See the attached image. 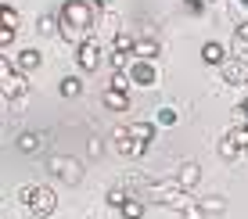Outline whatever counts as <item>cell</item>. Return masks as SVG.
<instances>
[{
	"instance_id": "obj_1",
	"label": "cell",
	"mask_w": 248,
	"mask_h": 219,
	"mask_svg": "<svg viewBox=\"0 0 248 219\" xmlns=\"http://www.w3.org/2000/svg\"><path fill=\"white\" fill-rule=\"evenodd\" d=\"M148 201L151 205H169V208H176V212H184L194 198H191V190H184L176 180H155V183H148Z\"/></svg>"
},
{
	"instance_id": "obj_2",
	"label": "cell",
	"mask_w": 248,
	"mask_h": 219,
	"mask_svg": "<svg viewBox=\"0 0 248 219\" xmlns=\"http://www.w3.org/2000/svg\"><path fill=\"white\" fill-rule=\"evenodd\" d=\"M62 22L76 25V29H83V32H90L93 25H101V11L90 4V0H65V7H62Z\"/></svg>"
},
{
	"instance_id": "obj_3",
	"label": "cell",
	"mask_w": 248,
	"mask_h": 219,
	"mask_svg": "<svg viewBox=\"0 0 248 219\" xmlns=\"http://www.w3.org/2000/svg\"><path fill=\"white\" fill-rule=\"evenodd\" d=\"M0 90H4V101H25V94H29V83H25V72H18L11 61H0Z\"/></svg>"
},
{
	"instance_id": "obj_4",
	"label": "cell",
	"mask_w": 248,
	"mask_h": 219,
	"mask_svg": "<svg viewBox=\"0 0 248 219\" xmlns=\"http://www.w3.org/2000/svg\"><path fill=\"white\" fill-rule=\"evenodd\" d=\"M47 173L58 176L62 183H68V187H79L83 183V162L72 155H50L47 158Z\"/></svg>"
},
{
	"instance_id": "obj_5",
	"label": "cell",
	"mask_w": 248,
	"mask_h": 219,
	"mask_svg": "<svg viewBox=\"0 0 248 219\" xmlns=\"http://www.w3.org/2000/svg\"><path fill=\"white\" fill-rule=\"evenodd\" d=\"M101 61H105V50H101L97 40L87 36L79 47H76V69H79V72H97Z\"/></svg>"
},
{
	"instance_id": "obj_6",
	"label": "cell",
	"mask_w": 248,
	"mask_h": 219,
	"mask_svg": "<svg viewBox=\"0 0 248 219\" xmlns=\"http://www.w3.org/2000/svg\"><path fill=\"white\" fill-rule=\"evenodd\" d=\"M126 72H130L133 87H155V83H158V69H155V61H144V58H133Z\"/></svg>"
},
{
	"instance_id": "obj_7",
	"label": "cell",
	"mask_w": 248,
	"mask_h": 219,
	"mask_svg": "<svg viewBox=\"0 0 248 219\" xmlns=\"http://www.w3.org/2000/svg\"><path fill=\"white\" fill-rule=\"evenodd\" d=\"M54 208H58V194L50 187H40L36 198H32V205H29V212L40 216V219H47V216H54Z\"/></svg>"
},
{
	"instance_id": "obj_8",
	"label": "cell",
	"mask_w": 248,
	"mask_h": 219,
	"mask_svg": "<svg viewBox=\"0 0 248 219\" xmlns=\"http://www.w3.org/2000/svg\"><path fill=\"white\" fill-rule=\"evenodd\" d=\"M219 75H223V83H230V87H237V83H248V61H241V58L230 54L223 61V69H219Z\"/></svg>"
},
{
	"instance_id": "obj_9",
	"label": "cell",
	"mask_w": 248,
	"mask_h": 219,
	"mask_svg": "<svg viewBox=\"0 0 248 219\" xmlns=\"http://www.w3.org/2000/svg\"><path fill=\"white\" fill-rule=\"evenodd\" d=\"M15 147L22 151V155H40V151L47 147V137L40 130H25V133H18V140H15Z\"/></svg>"
},
{
	"instance_id": "obj_10",
	"label": "cell",
	"mask_w": 248,
	"mask_h": 219,
	"mask_svg": "<svg viewBox=\"0 0 248 219\" xmlns=\"http://www.w3.org/2000/svg\"><path fill=\"white\" fill-rule=\"evenodd\" d=\"M162 54V47H158V40H155V32H144V36H137V47H133V58H144V61H155V58Z\"/></svg>"
},
{
	"instance_id": "obj_11",
	"label": "cell",
	"mask_w": 248,
	"mask_h": 219,
	"mask_svg": "<svg viewBox=\"0 0 248 219\" xmlns=\"http://www.w3.org/2000/svg\"><path fill=\"white\" fill-rule=\"evenodd\" d=\"M44 65V54H40L36 47H22L18 54H15V69L18 72H32V69H40Z\"/></svg>"
},
{
	"instance_id": "obj_12",
	"label": "cell",
	"mask_w": 248,
	"mask_h": 219,
	"mask_svg": "<svg viewBox=\"0 0 248 219\" xmlns=\"http://www.w3.org/2000/svg\"><path fill=\"white\" fill-rule=\"evenodd\" d=\"M112 151L123 158H133V137H130V126H115L112 133Z\"/></svg>"
},
{
	"instance_id": "obj_13",
	"label": "cell",
	"mask_w": 248,
	"mask_h": 219,
	"mask_svg": "<svg viewBox=\"0 0 248 219\" xmlns=\"http://www.w3.org/2000/svg\"><path fill=\"white\" fill-rule=\"evenodd\" d=\"M173 180H176V183H180V187H184V190H191V187H198V180H202V165H198V162H184V165H180V173H176V176H173Z\"/></svg>"
},
{
	"instance_id": "obj_14",
	"label": "cell",
	"mask_w": 248,
	"mask_h": 219,
	"mask_svg": "<svg viewBox=\"0 0 248 219\" xmlns=\"http://www.w3.org/2000/svg\"><path fill=\"white\" fill-rule=\"evenodd\" d=\"M227 58H230V54H227V47H223V44H216V40H209V44L202 47V61H205V65H216V69H223Z\"/></svg>"
},
{
	"instance_id": "obj_15",
	"label": "cell",
	"mask_w": 248,
	"mask_h": 219,
	"mask_svg": "<svg viewBox=\"0 0 248 219\" xmlns=\"http://www.w3.org/2000/svg\"><path fill=\"white\" fill-rule=\"evenodd\" d=\"M58 94L68 97V101L79 97L83 94V79H79V75H62V79H58Z\"/></svg>"
},
{
	"instance_id": "obj_16",
	"label": "cell",
	"mask_w": 248,
	"mask_h": 219,
	"mask_svg": "<svg viewBox=\"0 0 248 219\" xmlns=\"http://www.w3.org/2000/svg\"><path fill=\"white\" fill-rule=\"evenodd\" d=\"M101 101H105V108H112V112H126V108H130V94L112 90V87L105 90V97H101Z\"/></svg>"
},
{
	"instance_id": "obj_17",
	"label": "cell",
	"mask_w": 248,
	"mask_h": 219,
	"mask_svg": "<svg viewBox=\"0 0 248 219\" xmlns=\"http://www.w3.org/2000/svg\"><path fill=\"white\" fill-rule=\"evenodd\" d=\"M130 137L133 140H155L158 137V122H130Z\"/></svg>"
},
{
	"instance_id": "obj_18",
	"label": "cell",
	"mask_w": 248,
	"mask_h": 219,
	"mask_svg": "<svg viewBox=\"0 0 248 219\" xmlns=\"http://www.w3.org/2000/svg\"><path fill=\"white\" fill-rule=\"evenodd\" d=\"M216 151H219V158H223V162H234L237 155H245V147L237 144V140L230 137V133H227V137H223V140H219V144H216Z\"/></svg>"
},
{
	"instance_id": "obj_19",
	"label": "cell",
	"mask_w": 248,
	"mask_h": 219,
	"mask_svg": "<svg viewBox=\"0 0 248 219\" xmlns=\"http://www.w3.org/2000/svg\"><path fill=\"white\" fill-rule=\"evenodd\" d=\"M198 201H202L205 216H223L227 212V198L223 194H209V198H198Z\"/></svg>"
},
{
	"instance_id": "obj_20",
	"label": "cell",
	"mask_w": 248,
	"mask_h": 219,
	"mask_svg": "<svg viewBox=\"0 0 248 219\" xmlns=\"http://www.w3.org/2000/svg\"><path fill=\"white\" fill-rule=\"evenodd\" d=\"M133 47H137V36H130V32H115L112 36V50H119V54L133 58Z\"/></svg>"
},
{
	"instance_id": "obj_21",
	"label": "cell",
	"mask_w": 248,
	"mask_h": 219,
	"mask_svg": "<svg viewBox=\"0 0 248 219\" xmlns=\"http://www.w3.org/2000/svg\"><path fill=\"white\" fill-rule=\"evenodd\" d=\"M36 29L44 32V36H58V29H62V15H44Z\"/></svg>"
},
{
	"instance_id": "obj_22",
	"label": "cell",
	"mask_w": 248,
	"mask_h": 219,
	"mask_svg": "<svg viewBox=\"0 0 248 219\" xmlns=\"http://www.w3.org/2000/svg\"><path fill=\"white\" fill-rule=\"evenodd\" d=\"M155 122H158V126H176V122H180V112H176L173 104H162L158 115H155Z\"/></svg>"
},
{
	"instance_id": "obj_23",
	"label": "cell",
	"mask_w": 248,
	"mask_h": 219,
	"mask_svg": "<svg viewBox=\"0 0 248 219\" xmlns=\"http://www.w3.org/2000/svg\"><path fill=\"white\" fill-rule=\"evenodd\" d=\"M119 212H123V219H144V201L140 198H130Z\"/></svg>"
},
{
	"instance_id": "obj_24",
	"label": "cell",
	"mask_w": 248,
	"mask_h": 219,
	"mask_svg": "<svg viewBox=\"0 0 248 219\" xmlns=\"http://www.w3.org/2000/svg\"><path fill=\"white\" fill-rule=\"evenodd\" d=\"M108 87H112V90H123V94H130L133 79H130V72H112V79H108Z\"/></svg>"
},
{
	"instance_id": "obj_25",
	"label": "cell",
	"mask_w": 248,
	"mask_h": 219,
	"mask_svg": "<svg viewBox=\"0 0 248 219\" xmlns=\"http://www.w3.org/2000/svg\"><path fill=\"white\" fill-rule=\"evenodd\" d=\"M130 198H133V194H130L126 187H112V190H108V205H112V208H123Z\"/></svg>"
},
{
	"instance_id": "obj_26",
	"label": "cell",
	"mask_w": 248,
	"mask_h": 219,
	"mask_svg": "<svg viewBox=\"0 0 248 219\" xmlns=\"http://www.w3.org/2000/svg\"><path fill=\"white\" fill-rule=\"evenodd\" d=\"M36 190H40V183H22V187L15 190V198H18L22 205H32V198H36Z\"/></svg>"
},
{
	"instance_id": "obj_27",
	"label": "cell",
	"mask_w": 248,
	"mask_h": 219,
	"mask_svg": "<svg viewBox=\"0 0 248 219\" xmlns=\"http://www.w3.org/2000/svg\"><path fill=\"white\" fill-rule=\"evenodd\" d=\"M0 25H7V29H18V11H15V7H4V11H0Z\"/></svg>"
},
{
	"instance_id": "obj_28",
	"label": "cell",
	"mask_w": 248,
	"mask_h": 219,
	"mask_svg": "<svg viewBox=\"0 0 248 219\" xmlns=\"http://www.w3.org/2000/svg\"><path fill=\"white\" fill-rule=\"evenodd\" d=\"M180 216H184V219H205V208H202V201H198V198H194V201H191V205H187V208H184V212H180Z\"/></svg>"
},
{
	"instance_id": "obj_29",
	"label": "cell",
	"mask_w": 248,
	"mask_h": 219,
	"mask_svg": "<svg viewBox=\"0 0 248 219\" xmlns=\"http://www.w3.org/2000/svg\"><path fill=\"white\" fill-rule=\"evenodd\" d=\"M87 155H90V158H101V155H105V144H101L97 137H90V140H87Z\"/></svg>"
},
{
	"instance_id": "obj_30",
	"label": "cell",
	"mask_w": 248,
	"mask_h": 219,
	"mask_svg": "<svg viewBox=\"0 0 248 219\" xmlns=\"http://www.w3.org/2000/svg\"><path fill=\"white\" fill-rule=\"evenodd\" d=\"M15 32H18V29H7V25H0V47H4V50L15 44Z\"/></svg>"
},
{
	"instance_id": "obj_31",
	"label": "cell",
	"mask_w": 248,
	"mask_h": 219,
	"mask_svg": "<svg viewBox=\"0 0 248 219\" xmlns=\"http://www.w3.org/2000/svg\"><path fill=\"white\" fill-rule=\"evenodd\" d=\"M230 137H234L241 147H248V126H234V130H230Z\"/></svg>"
},
{
	"instance_id": "obj_32",
	"label": "cell",
	"mask_w": 248,
	"mask_h": 219,
	"mask_svg": "<svg viewBox=\"0 0 248 219\" xmlns=\"http://www.w3.org/2000/svg\"><path fill=\"white\" fill-rule=\"evenodd\" d=\"M234 40H237V44H248V18L234 25Z\"/></svg>"
},
{
	"instance_id": "obj_33",
	"label": "cell",
	"mask_w": 248,
	"mask_h": 219,
	"mask_svg": "<svg viewBox=\"0 0 248 219\" xmlns=\"http://www.w3.org/2000/svg\"><path fill=\"white\" fill-rule=\"evenodd\" d=\"M151 144H148V140H133V158H140L144 155V151H148Z\"/></svg>"
},
{
	"instance_id": "obj_34",
	"label": "cell",
	"mask_w": 248,
	"mask_h": 219,
	"mask_svg": "<svg viewBox=\"0 0 248 219\" xmlns=\"http://www.w3.org/2000/svg\"><path fill=\"white\" fill-rule=\"evenodd\" d=\"M93 7H97V11H108V7H112V0H90Z\"/></svg>"
},
{
	"instance_id": "obj_35",
	"label": "cell",
	"mask_w": 248,
	"mask_h": 219,
	"mask_svg": "<svg viewBox=\"0 0 248 219\" xmlns=\"http://www.w3.org/2000/svg\"><path fill=\"white\" fill-rule=\"evenodd\" d=\"M237 108H241V112L248 115V97H245V101H241V104H237Z\"/></svg>"
},
{
	"instance_id": "obj_36",
	"label": "cell",
	"mask_w": 248,
	"mask_h": 219,
	"mask_svg": "<svg viewBox=\"0 0 248 219\" xmlns=\"http://www.w3.org/2000/svg\"><path fill=\"white\" fill-rule=\"evenodd\" d=\"M234 4H241V7H248V0H234Z\"/></svg>"
},
{
	"instance_id": "obj_37",
	"label": "cell",
	"mask_w": 248,
	"mask_h": 219,
	"mask_svg": "<svg viewBox=\"0 0 248 219\" xmlns=\"http://www.w3.org/2000/svg\"><path fill=\"white\" fill-rule=\"evenodd\" d=\"M25 219H40V216H25Z\"/></svg>"
},
{
	"instance_id": "obj_38",
	"label": "cell",
	"mask_w": 248,
	"mask_h": 219,
	"mask_svg": "<svg viewBox=\"0 0 248 219\" xmlns=\"http://www.w3.org/2000/svg\"><path fill=\"white\" fill-rule=\"evenodd\" d=\"M245 158H248V147H245Z\"/></svg>"
},
{
	"instance_id": "obj_39",
	"label": "cell",
	"mask_w": 248,
	"mask_h": 219,
	"mask_svg": "<svg viewBox=\"0 0 248 219\" xmlns=\"http://www.w3.org/2000/svg\"><path fill=\"white\" fill-rule=\"evenodd\" d=\"M245 87H248V83H245Z\"/></svg>"
}]
</instances>
